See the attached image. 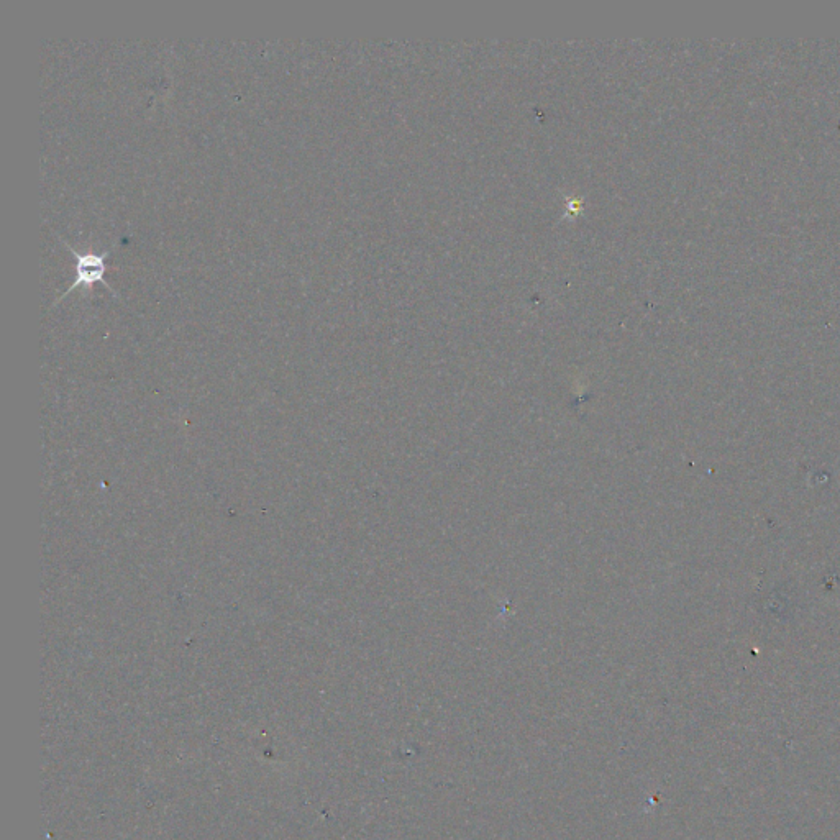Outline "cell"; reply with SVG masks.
Returning <instances> with one entry per match:
<instances>
[{
    "mask_svg": "<svg viewBox=\"0 0 840 840\" xmlns=\"http://www.w3.org/2000/svg\"><path fill=\"white\" fill-rule=\"evenodd\" d=\"M60 238L61 242L69 248V252L73 253L74 258H76V279L69 286V289L64 291L63 296L56 299V302H60L66 294L73 293L74 289L78 288V286H91V284L96 283L105 284V288L109 289L110 293L114 294L115 297H119V294L115 293L112 286L105 279V273L109 270L107 258L112 255V248L102 253L78 252L71 243L66 242L63 237Z\"/></svg>",
    "mask_w": 840,
    "mask_h": 840,
    "instance_id": "obj_1",
    "label": "cell"
}]
</instances>
